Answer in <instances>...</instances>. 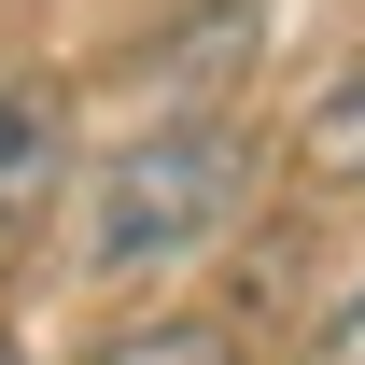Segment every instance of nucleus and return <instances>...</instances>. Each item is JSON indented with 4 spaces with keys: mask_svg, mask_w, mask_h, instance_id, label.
I'll use <instances>...</instances> for the list:
<instances>
[{
    "mask_svg": "<svg viewBox=\"0 0 365 365\" xmlns=\"http://www.w3.org/2000/svg\"><path fill=\"white\" fill-rule=\"evenodd\" d=\"M239 197H253V127H239V113H169V127H140L127 155L85 182V267L98 281L182 267L197 239L239 225Z\"/></svg>",
    "mask_w": 365,
    "mask_h": 365,
    "instance_id": "obj_1",
    "label": "nucleus"
},
{
    "mask_svg": "<svg viewBox=\"0 0 365 365\" xmlns=\"http://www.w3.org/2000/svg\"><path fill=\"white\" fill-rule=\"evenodd\" d=\"M56 197H71V113L43 85H0V253H29Z\"/></svg>",
    "mask_w": 365,
    "mask_h": 365,
    "instance_id": "obj_2",
    "label": "nucleus"
},
{
    "mask_svg": "<svg viewBox=\"0 0 365 365\" xmlns=\"http://www.w3.org/2000/svg\"><path fill=\"white\" fill-rule=\"evenodd\" d=\"M85 365H253V351H239V323H211V309H169V323H127V337H98Z\"/></svg>",
    "mask_w": 365,
    "mask_h": 365,
    "instance_id": "obj_3",
    "label": "nucleus"
},
{
    "mask_svg": "<svg viewBox=\"0 0 365 365\" xmlns=\"http://www.w3.org/2000/svg\"><path fill=\"white\" fill-rule=\"evenodd\" d=\"M295 169H309V182H365V71H337V85L309 98V127H295Z\"/></svg>",
    "mask_w": 365,
    "mask_h": 365,
    "instance_id": "obj_4",
    "label": "nucleus"
},
{
    "mask_svg": "<svg viewBox=\"0 0 365 365\" xmlns=\"http://www.w3.org/2000/svg\"><path fill=\"white\" fill-rule=\"evenodd\" d=\"M309 365H365V281L323 309V337H309Z\"/></svg>",
    "mask_w": 365,
    "mask_h": 365,
    "instance_id": "obj_5",
    "label": "nucleus"
},
{
    "mask_svg": "<svg viewBox=\"0 0 365 365\" xmlns=\"http://www.w3.org/2000/svg\"><path fill=\"white\" fill-rule=\"evenodd\" d=\"M0 365H29V351H14V337H0Z\"/></svg>",
    "mask_w": 365,
    "mask_h": 365,
    "instance_id": "obj_6",
    "label": "nucleus"
}]
</instances>
